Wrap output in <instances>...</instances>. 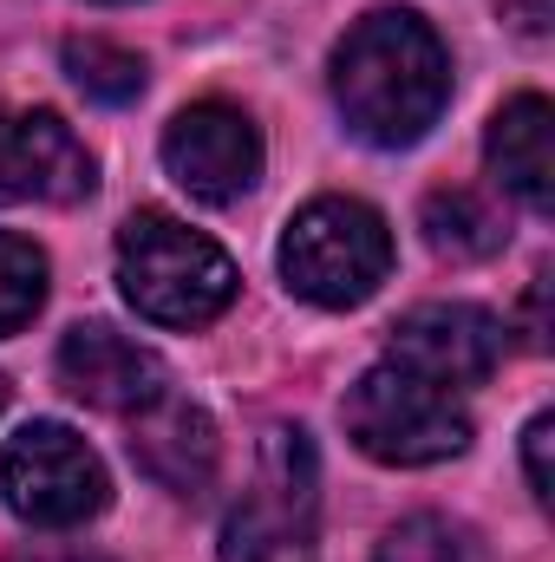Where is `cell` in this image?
I'll return each instance as SVG.
<instances>
[{
	"label": "cell",
	"instance_id": "2",
	"mask_svg": "<svg viewBox=\"0 0 555 562\" xmlns=\"http://www.w3.org/2000/svg\"><path fill=\"white\" fill-rule=\"evenodd\" d=\"M118 288L157 327H209L236 301V262L190 223L138 210L118 229Z\"/></svg>",
	"mask_w": 555,
	"mask_h": 562
},
{
	"label": "cell",
	"instance_id": "12",
	"mask_svg": "<svg viewBox=\"0 0 555 562\" xmlns=\"http://www.w3.org/2000/svg\"><path fill=\"white\" fill-rule=\"evenodd\" d=\"M484 157H490V177L536 216H550L555 203V112L543 92H523L510 99L490 132H484Z\"/></svg>",
	"mask_w": 555,
	"mask_h": 562
},
{
	"label": "cell",
	"instance_id": "9",
	"mask_svg": "<svg viewBox=\"0 0 555 562\" xmlns=\"http://www.w3.org/2000/svg\"><path fill=\"white\" fill-rule=\"evenodd\" d=\"M92 150L72 138L59 112L0 105V203H79L92 196Z\"/></svg>",
	"mask_w": 555,
	"mask_h": 562
},
{
	"label": "cell",
	"instance_id": "13",
	"mask_svg": "<svg viewBox=\"0 0 555 562\" xmlns=\"http://www.w3.org/2000/svg\"><path fill=\"white\" fill-rule=\"evenodd\" d=\"M418 223H424V243L438 256H451V262H484V256H497L510 243L503 210L490 196H477V190H431Z\"/></svg>",
	"mask_w": 555,
	"mask_h": 562
},
{
	"label": "cell",
	"instance_id": "19",
	"mask_svg": "<svg viewBox=\"0 0 555 562\" xmlns=\"http://www.w3.org/2000/svg\"><path fill=\"white\" fill-rule=\"evenodd\" d=\"M0 413H7V380H0Z\"/></svg>",
	"mask_w": 555,
	"mask_h": 562
},
{
	"label": "cell",
	"instance_id": "8",
	"mask_svg": "<svg viewBox=\"0 0 555 562\" xmlns=\"http://www.w3.org/2000/svg\"><path fill=\"white\" fill-rule=\"evenodd\" d=\"M163 170L196 203H236L262 177V132L236 105H190L163 125Z\"/></svg>",
	"mask_w": 555,
	"mask_h": 562
},
{
	"label": "cell",
	"instance_id": "10",
	"mask_svg": "<svg viewBox=\"0 0 555 562\" xmlns=\"http://www.w3.org/2000/svg\"><path fill=\"white\" fill-rule=\"evenodd\" d=\"M59 386L99 413H144L150 400L170 393V373L132 334H118L105 321H79L59 340Z\"/></svg>",
	"mask_w": 555,
	"mask_h": 562
},
{
	"label": "cell",
	"instance_id": "18",
	"mask_svg": "<svg viewBox=\"0 0 555 562\" xmlns=\"http://www.w3.org/2000/svg\"><path fill=\"white\" fill-rule=\"evenodd\" d=\"M543 301H550V281L530 288V347H550V327H543Z\"/></svg>",
	"mask_w": 555,
	"mask_h": 562
},
{
	"label": "cell",
	"instance_id": "17",
	"mask_svg": "<svg viewBox=\"0 0 555 562\" xmlns=\"http://www.w3.org/2000/svg\"><path fill=\"white\" fill-rule=\"evenodd\" d=\"M550 438H555V419L543 413V419H530V431H523V464H530V491H536V504H550Z\"/></svg>",
	"mask_w": 555,
	"mask_h": 562
},
{
	"label": "cell",
	"instance_id": "16",
	"mask_svg": "<svg viewBox=\"0 0 555 562\" xmlns=\"http://www.w3.org/2000/svg\"><path fill=\"white\" fill-rule=\"evenodd\" d=\"M373 562H471V537L451 517H406L380 537Z\"/></svg>",
	"mask_w": 555,
	"mask_h": 562
},
{
	"label": "cell",
	"instance_id": "1",
	"mask_svg": "<svg viewBox=\"0 0 555 562\" xmlns=\"http://www.w3.org/2000/svg\"><path fill=\"white\" fill-rule=\"evenodd\" d=\"M444 99H451L444 40L406 7H380L353 20L347 40L333 46V105L353 138L406 150L438 125Z\"/></svg>",
	"mask_w": 555,
	"mask_h": 562
},
{
	"label": "cell",
	"instance_id": "5",
	"mask_svg": "<svg viewBox=\"0 0 555 562\" xmlns=\"http://www.w3.org/2000/svg\"><path fill=\"white\" fill-rule=\"evenodd\" d=\"M0 491H7V510L39 524V530H72V524L99 517L112 497L99 451L59 419H33L7 438Z\"/></svg>",
	"mask_w": 555,
	"mask_h": 562
},
{
	"label": "cell",
	"instance_id": "7",
	"mask_svg": "<svg viewBox=\"0 0 555 562\" xmlns=\"http://www.w3.org/2000/svg\"><path fill=\"white\" fill-rule=\"evenodd\" d=\"M386 353H393V367H406L418 380L457 393V386H484L497 373L503 327H497V314H484L471 301H424V307L393 321Z\"/></svg>",
	"mask_w": 555,
	"mask_h": 562
},
{
	"label": "cell",
	"instance_id": "15",
	"mask_svg": "<svg viewBox=\"0 0 555 562\" xmlns=\"http://www.w3.org/2000/svg\"><path fill=\"white\" fill-rule=\"evenodd\" d=\"M39 307H46V256L26 236L0 229V340L20 334Z\"/></svg>",
	"mask_w": 555,
	"mask_h": 562
},
{
	"label": "cell",
	"instance_id": "11",
	"mask_svg": "<svg viewBox=\"0 0 555 562\" xmlns=\"http://www.w3.org/2000/svg\"><path fill=\"white\" fill-rule=\"evenodd\" d=\"M132 458H138V471L150 484H163L177 497H196V491H209L223 445H216V425H209L203 406H183V400L163 393L132 425Z\"/></svg>",
	"mask_w": 555,
	"mask_h": 562
},
{
	"label": "cell",
	"instance_id": "4",
	"mask_svg": "<svg viewBox=\"0 0 555 562\" xmlns=\"http://www.w3.org/2000/svg\"><path fill=\"white\" fill-rule=\"evenodd\" d=\"M340 419H347V438L366 451V458H380V464H444V458H457L464 445H471V413L444 393V386H431V380H418L406 367H373V373H360L353 386H347V400H340Z\"/></svg>",
	"mask_w": 555,
	"mask_h": 562
},
{
	"label": "cell",
	"instance_id": "6",
	"mask_svg": "<svg viewBox=\"0 0 555 562\" xmlns=\"http://www.w3.org/2000/svg\"><path fill=\"white\" fill-rule=\"evenodd\" d=\"M223 562H314V445L275 431L256 491L223 530Z\"/></svg>",
	"mask_w": 555,
	"mask_h": 562
},
{
	"label": "cell",
	"instance_id": "14",
	"mask_svg": "<svg viewBox=\"0 0 555 562\" xmlns=\"http://www.w3.org/2000/svg\"><path fill=\"white\" fill-rule=\"evenodd\" d=\"M66 72H72V86H79L86 99H99V105H132L144 92V59L132 46H118V40H99V33L66 40Z\"/></svg>",
	"mask_w": 555,
	"mask_h": 562
},
{
	"label": "cell",
	"instance_id": "3",
	"mask_svg": "<svg viewBox=\"0 0 555 562\" xmlns=\"http://www.w3.org/2000/svg\"><path fill=\"white\" fill-rule=\"evenodd\" d=\"M281 276L314 307H360L393 276V229L360 196H314L281 236Z\"/></svg>",
	"mask_w": 555,
	"mask_h": 562
}]
</instances>
